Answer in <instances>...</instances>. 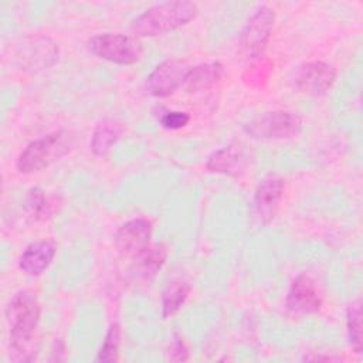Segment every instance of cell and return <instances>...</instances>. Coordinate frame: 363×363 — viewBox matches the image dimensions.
Listing matches in <instances>:
<instances>
[{
  "mask_svg": "<svg viewBox=\"0 0 363 363\" xmlns=\"http://www.w3.org/2000/svg\"><path fill=\"white\" fill-rule=\"evenodd\" d=\"M41 315L35 292L23 289L14 294L6 308L9 325L10 359L13 362H31L35 359V332Z\"/></svg>",
  "mask_w": 363,
  "mask_h": 363,
  "instance_id": "cell-1",
  "label": "cell"
},
{
  "mask_svg": "<svg viewBox=\"0 0 363 363\" xmlns=\"http://www.w3.org/2000/svg\"><path fill=\"white\" fill-rule=\"evenodd\" d=\"M199 7L193 1H163L146 9L130 24L136 37H156L172 33L196 18Z\"/></svg>",
  "mask_w": 363,
  "mask_h": 363,
  "instance_id": "cell-2",
  "label": "cell"
},
{
  "mask_svg": "<svg viewBox=\"0 0 363 363\" xmlns=\"http://www.w3.org/2000/svg\"><path fill=\"white\" fill-rule=\"evenodd\" d=\"M75 145V135L69 130H55L30 142L18 155L16 167L20 173L28 174L40 172L65 155Z\"/></svg>",
  "mask_w": 363,
  "mask_h": 363,
  "instance_id": "cell-3",
  "label": "cell"
},
{
  "mask_svg": "<svg viewBox=\"0 0 363 363\" xmlns=\"http://www.w3.org/2000/svg\"><path fill=\"white\" fill-rule=\"evenodd\" d=\"M275 23V13L268 6H259L247 20L238 38V54L248 62L264 57Z\"/></svg>",
  "mask_w": 363,
  "mask_h": 363,
  "instance_id": "cell-4",
  "label": "cell"
},
{
  "mask_svg": "<svg viewBox=\"0 0 363 363\" xmlns=\"http://www.w3.org/2000/svg\"><path fill=\"white\" fill-rule=\"evenodd\" d=\"M88 48L98 58L119 65L136 64L143 52L142 44L136 37L119 33L94 35L88 40Z\"/></svg>",
  "mask_w": 363,
  "mask_h": 363,
  "instance_id": "cell-5",
  "label": "cell"
},
{
  "mask_svg": "<svg viewBox=\"0 0 363 363\" xmlns=\"http://www.w3.org/2000/svg\"><path fill=\"white\" fill-rule=\"evenodd\" d=\"M302 129V121L288 111H271L251 119L244 130L254 139L279 140L296 136Z\"/></svg>",
  "mask_w": 363,
  "mask_h": 363,
  "instance_id": "cell-6",
  "label": "cell"
},
{
  "mask_svg": "<svg viewBox=\"0 0 363 363\" xmlns=\"http://www.w3.org/2000/svg\"><path fill=\"white\" fill-rule=\"evenodd\" d=\"M294 85L303 94L319 96L326 94L336 81V69L323 61H309L296 67Z\"/></svg>",
  "mask_w": 363,
  "mask_h": 363,
  "instance_id": "cell-7",
  "label": "cell"
},
{
  "mask_svg": "<svg viewBox=\"0 0 363 363\" xmlns=\"http://www.w3.org/2000/svg\"><path fill=\"white\" fill-rule=\"evenodd\" d=\"M284 190L285 182L278 176H268L258 184L251 203V214L257 224L267 225L274 220Z\"/></svg>",
  "mask_w": 363,
  "mask_h": 363,
  "instance_id": "cell-8",
  "label": "cell"
},
{
  "mask_svg": "<svg viewBox=\"0 0 363 363\" xmlns=\"http://www.w3.org/2000/svg\"><path fill=\"white\" fill-rule=\"evenodd\" d=\"M152 223L138 217L122 224L115 234V247L123 258H138L150 247Z\"/></svg>",
  "mask_w": 363,
  "mask_h": 363,
  "instance_id": "cell-9",
  "label": "cell"
},
{
  "mask_svg": "<svg viewBox=\"0 0 363 363\" xmlns=\"http://www.w3.org/2000/svg\"><path fill=\"white\" fill-rule=\"evenodd\" d=\"M190 67L180 60H166L160 62L146 78V89L156 98H166L174 94L184 84Z\"/></svg>",
  "mask_w": 363,
  "mask_h": 363,
  "instance_id": "cell-10",
  "label": "cell"
},
{
  "mask_svg": "<svg viewBox=\"0 0 363 363\" xmlns=\"http://www.w3.org/2000/svg\"><path fill=\"white\" fill-rule=\"evenodd\" d=\"M322 298L313 279L305 274L298 275L286 294V308L295 315H312L319 312Z\"/></svg>",
  "mask_w": 363,
  "mask_h": 363,
  "instance_id": "cell-11",
  "label": "cell"
},
{
  "mask_svg": "<svg viewBox=\"0 0 363 363\" xmlns=\"http://www.w3.org/2000/svg\"><path fill=\"white\" fill-rule=\"evenodd\" d=\"M57 254V244L54 240H40L26 247L18 258V268L30 275L38 277L51 265Z\"/></svg>",
  "mask_w": 363,
  "mask_h": 363,
  "instance_id": "cell-12",
  "label": "cell"
},
{
  "mask_svg": "<svg viewBox=\"0 0 363 363\" xmlns=\"http://www.w3.org/2000/svg\"><path fill=\"white\" fill-rule=\"evenodd\" d=\"M248 156L238 146L230 145L213 152L206 162V167L211 173L227 174V176H241L247 172Z\"/></svg>",
  "mask_w": 363,
  "mask_h": 363,
  "instance_id": "cell-13",
  "label": "cell"
},
{
  "mask_svg": "<svg viewBox=\"0 0 363 363\" xmlns=\"http://www.w3.org/2000/svg\"><path fill=\"white\" fill-rule=\"evenodd\" d=\"M21 47L18 58L28 68H47L58 58V47L48 37H30Z\"/></svg>",
  "mask_w": 363,
  "mask_h": 363,
  "instance_id": "cell-14",
  "label": "cell"
},
{
  "mask_svg": "<svg viewBox=\"0 0 363 363\" xmlns=\"http://www.w3.org/2000/svg\"><path fill=\"white\" fill-rule=\"evenodd\" d=\"M223 75H224V65L218 61L197 64L189 68L184 78L183 88L190 94L206 91L214 86L216 84H218Z\"/></svg>",
  "mask_w": 363,
  "mask_h": 363,
  "instance_id": "cell-15",
  "label": "cell"
},
{
  "mask_svg": "<svg viewBox=\"0 0 363 363\" xmlns=\"http://www.w3.org/2000/svg\"><path fill=\"white\" fill-rule=\"evenodd\" d=\"M125 132L123 123L116 119L105 118L99 121L92 132L91 138V152L95 156H105L113 145L122 138Z\"/></svg>",
  "mask_w": 363,
  "mask_h": 363,
  "instance_id": "cell-16",
  "label": "cell"
},
{
  "mask_svg": "<svg viewBox=\"0 0 363 363\" xmlns=\"http://www.w3.org/2000/svg\"><path fill=\"white\" fill-rule=\"evenodd\" d=\"M167 258V248L164 244L150 245L138 258H135V274L139 279L150 281L162 269Z\"/></svg>",
  "mask_w": 363,
  "mask_h": 363,
  "instance_id": "cell-17",
  "label": "cell"
},
{
  "mask_svg": "<svg viewBox=\"0 0 363 363\" xmlns=\"http://www.w3.org/2000/svg\"><path fill=\"white\" fill-rule=\"evenodd\" d=\"M190 284L186 281H173L162 292V316L169 319L174 316L184 305L190 294Z\"/></svg>",
  "mask_w": 363,
  "mask_h": 363,
  "instance_id": "cell-18",
  "label": "cell"
},
{
  "mask_svg": "<svg viewBox=\"0 0 363 363\" xmlns=\"http://www.w3.org/2000/svg\"><path fill=\"white\" fill-rule=\"evenodd\" d=\"M24 210L33 221H45L52 217L55 207L40 187H31L24 199Z\"/></svg>",
  "mask_w": 363,
  "mask_h": 363,
  "instance_id": "cell-19",
  "label": "cell"
},
{
  "mask_svg": "<svg viewBox=\"0 0 363 363\" xmlns=\"http://www.w3.org/2000/svg\"><path fill=\"white\" fill-rule=\"evenodd\" d=\"M346 329L347 339L352 349L360 354L362 353V302L360 299L352 301L346 311Z\"/></svg>",
  "mask_w": 363,
  "mask_h": 363,
  "instance_id": "cell-20",
  "label": "cell"
},
{
  "mask_svg": "<svg viewBox=\"0 0 363 363\" xmlns=\"http://www.w3.org/2000/svg\"><path fill=\"white\" fill-rule=\"evenodd\" d=\"M272 61L261 57L250 62V65L242 72V81L252 88H262L271 77Z\"/></svg>",
  "mask_w": 363,
  "mask_h": 363,
  "instance_id": "cell-21",
  "label": "cell"
},
{
  "mask_svg": "<svg viewBox=\"0 0 363 363\" xmlns=\"http://www.w3.org/2000/svg\"><path fill=\"white\" fill-rule=\"evenodd\" d=\"M119 346H121V328L118 323H112L105 335L104 343L95 357V362L99 363H112L119 359Z\"/></svg>",
  "mask_w": 363,
  "mask_h": 363,
  "instance_id": "cell-22",
  "label": "cell"
},
{
  "mask_svg": "<svg viewBox=\"0 0 363 363\" xmlns=\"http://www.w3.org/2000/svg\"><path fill=\"white\" fill-rule=\"evenodd\" d=\"M166 360H169V362H186V360H189L187 345L179 333H174L170 343H169V347L166 350Z\"/></svg>",
  "mask_w": 363,
  "mask_h": 363,
  "instance_id": "cell-23",
  "label": "cell"
},
{
  "mask_svg": "<svg viewBox=\"0 0 363 363\" xmlns=\"http://www.w3.org/2000/svg\"><path fill=\"white\" fill-rule=\"evenodd\" d=\"M190 122V115L183 111H169L160 118V125L169 130H177L184 128Z\"/></svg>",
  "mask_w": 363,
  "mask_h": 363,
  "instance_id": "cell-24",
  "label": "cell"
},
{
  "mask_svg": "<svg viewBox=\"0 0 363 363\" xmlns=\"http://www.w3.org/2000/svg\"><path fill=\"white\" fill-rule=\"evenodd\" d=\"M65 360V343L62 339H55L51 347L50 362H62Z\"/></svg>",
  "mask_w": 363,
  "mask_h": 363,
  "instance_id": "cell-25",
  "label": "cell"
}]
</instances>
